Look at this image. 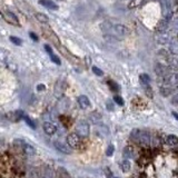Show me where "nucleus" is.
Returning a JSON list of instances; mask_svg holds the SVG:
<instances>
[{
  "mask_svg": "<svg viewBox=\"0 0 178 178\" xmlns=\"http://www.w3.org/2000/svg\"><path fill=\"white\" fill-rule=\"evenodd\" d=\"M105 25H106L107 27H105L104 25H103V27H101L103 30L107 31L108 35L112 36V37L116 38V39L122 40L129 35V30H128V28L125 25H121V24L110 25L109 22H105Z\"/></svg>",
  "mask_w": 178,
  "mask_h": 178,
  "instance_id": "nucleus-1",
  "label": "nucleus"
},
{
  "mask_svg": "<svg viewBox=\"0 0 178 178\" xmlns=\"http://www.w3.org/2000/svg\"><path fill=\"white\" fill-rule=\"evenodd\" d=\"M130 139L133 141H135V143L139 144L140 146L148 147L150 146V144H152L153 136L149 131L135 128V129H133V130L130 131Z\"/></svg>",
  "mask_w": 178,
  "mask_h": 178,
  "instance_id": "nucleus-2",
  "label": "nucleus"
},
{
  "mask_svg": "<svg viewBox=\"0 0 178 178\" xmlns=\"http://www.w3.org/2000/svg\"><path fill=\"white\" fill-rule=\"evenodd\" d=\"M75 131L79 137L86 138L90 134V127H89V122L86 120H79L77 122V125L75 127Z\"/></svg>",
  "mask_w": 178,
  "mask_h": 178,
  "instance_id": "nucleus-3",
  "label": "nucleus"
},
{
  "mask_svg": "<svg viewBox=\"0 0 178 178\" xmlns=\"http://www.w3.org/2000/svg\"><path fill=\"white\" fill-rule=\"evenodd\" d=\"M66 143L70 146L71 149H79L81 146V141H80V137L76 133H71L67 136Z\"/></svg>",
  "mask_w": 178,
  "mask_h": 178,
  "instance_id": "nucleus-4",
  "label": "nucleus"
},
{
  "mask_svg": "<svg viewBox=\"0 0 178 178\" xmlns=\"http://www.w3.org/2000/svg\"><path fill=\"white\" fill-rule=\"evenodd\" d=\"M160 6L164 19L169 20L171 18V0H160Z\"/></svg>",
  "mask_w": 178,
  "mask_h": 178,
  "instance_id": "nucleus-5",
  "label": "nucleus"
},
{
  "mask_svg": "<svg viewBox=\"0 0 178 178\" xmlns=\"http://www.w3.org/2000/svg\"><path fill=\"white\" fill-rule=\"evenodd\" d=\"M155 74L158 76V78H164L169 76L173 72L170 71V68L168 66H165V65L162 64H157L155 66Z\"/></svg>",
  "mask_w": 178,
  "mask_h": 178,
  "instance_id": "nucleus-6",
  "label": "nucleus"
},
{
  "mask_svg": "<svg viewBox=\"0 0 178 178\" xmlns=\"http://www.w3.org/2000/svg\"><path fill=\"white\" fill-rule=\"evenodd\" d=\"M53 147L58 150L59 153L65 155H70L71 154V148L67 143H64V141L60 140H55L53 141Z\"/></svg>",
  "mask_w": 178,
  "mask_h": 178,
  "instance_id": "nucleus-7",
  "label": "nucleus"
},
{
  "mask_svg": "<svg viewBox=\"0 0 178 178\" xmlns=\"http://www.w3.org/2000/svg\"><path fill=\"white\" fill-rule=\"evenodd\" d=\"M174 38L170 37L169 35L165 34V32H158V35L155 37V40L158 45H169L173 41Z\"/></svg>",
  "mask_w": 178,
  "mask_h": 178,
  "instance_id": "nucleus-8",
  "label": "nucleus"
},
{
  "mask_svg": "<svg viewBox=\"0 0 178 178\" xmlns=\"http://www.w3.org/2000/svg\"><path fill=\"white\" fill-rule=\"evenodd\" d=\"M109 128L106 125H97L94 129V134H95L96 137H100V138H104L106 136L109 135Z\"/></svg>",
  "mask_w": 178,
  "mask_h": 178,
  "instance_id": "nucleus-9",
  "label": "nucleus"
},
{
  "mask_svg": "<svg viewBox=\"0 0 178 178\" xmlns=\"http://www.w3.org/2000/svg\"><path fill=\"white\" fill-rule=\"evenodd\" d=\"M43 131L49 136H53L57 133V130H58L57 126L51 121H45L43 125Z\"/></svg>",
  "mask_w": 178,
  "mask_h": 178,
  "instance_id": "nucleus-10",
  "label": "nucleus"
},
{
  "mask_svg": "<svg viewBox=\"0 0 178 178\" xmlns=\"http://www.w3.org/2000/svg\"><path fill=\"white\" fill-rule=\"evenodd\" d=\"M21 149H22V153L28 157H32L37 154V150H36L35 147L28 143H25V141H24V144H22Z\"/></svg>",
  "mask_w": 178,
  "mask_h": 178,
  "instance_id": "nucleus-11",
  "label": "nucleus"
},
{
  "mask_svg": "<svg viewBox=\"0 0 178 178\" xmlns=\"http://www.w3.org/2000/svg\"><path fill=\"white\" fill-rule=\"evenodd\" d=\"M101 119H103V116H101L100 112H91L90 114L88 115V120L89 122H91L93 125H99L101 122Z\"/></svg>",
  "mask_w": 178,
  "mask_h": 178,
  "instance_id": "nucleus-12",
  "label": "nucleus"
},
{
  "mask_svg": "<svg viewBox=\"0 0 178 178\" xmlns=\"http://www.w3.org/2000/svg\"><path fill=\"white\" fill-rule=\"evenodd\" d=\"M40 178H57V175L55 174V170L49 166H46L43 168L40 173Z\"/></svg>",
  "mask_w": 178,
  "mask_h": 178,
  "instance_id": "nucleus-13",
  "label": "nucleus"
},
{
  "mask_svg": "<svg viewBox=\"0 0 178 178\" xmlns=\"http://www.w3.org/2000/svg\"><path fill=\"white\" fill-rule=\"evenodd\" d=\"M3 18H5L6 21L9 22V24L15 25V26H19L18 18L16 17V15H13L10 11H5V12H3Z\"/></svg>",
  "mask_w": 178,
  "mask_h": 178,
  "instance_id": "nucleus-14",
  "label": "nucleus"
},
{
  "mask_svg": "<svg viewBox=\"0 0 178 178\" xmlns=\"http://www.w3.org/2000/svg\"><path fill=\"white\" fill-rule=\"evenodd\" d=\"M77 101H78L79 107L81 109H84V110H86V109H88L89 107H90V100H89V98L85 95L79 96L78 99H77Z\"/></svg>",
  "mask_w": 178,
  "mask_h": 178,
  "instance_id": "nucleus-15",
  "label": "nucleus"
},
{
  "mask_svg": "<svg viewBox=\"0 0 178 178\" xmlns=\"http://www.w3.org/2000/svg\"><path fill=\"white\" fill-rule=\"evenodd\" d=\"M122 156L126 159H131V158H135L136 156V152L134 149L133 146H126L122 149Z\"/></svg>",
  "mask_w": 178,
  "mask_h": 178,
  "instance_id": "nucleus-16",
  "label": "nucleus"
},
{
  "mask_svg": "<svg viewBox=\"0 0 178 178\" xmlns=\"http://www.w3.org/2000/svg\"><path fill=\"white\" fill-rule=\"evenodd\" d=\"M165 143L166 145L168 146H177L178 145V137L176 135H173V134H170V135H167L165 138Z\"/></svg>",
  "mask_w": 178,
  "mask_h": 178,
  "instance_id": "nucleus-17",
  "label": "nucleus"
},
{
  "mask_svg": "<svg viewBox=\"0 0 178 178\" xmlns=\"http://www.w3.org/2000/svg\"><path fill=\"white\" fill-rule=\"evenodd\" d=\"M168 27H169V20L167 19H162L158 25H157V32H165L166 30L168 29Z\"/></svg>",
  "mask_w": 178,
  "mask_h": 178,
  "instance_id": "nucleus-18",
  "label": "nucleus"
},
{
  "mask_svg": "<svg viewBox=\"0 0 178 178\" xmlns=\"http://www.w3.org/2000/svg\"><path fill=\"white\" fill-rule=\"evenodd\" d=\"M168 50L174 56H178V39L174 38L173 41L168 45Z\"/></svg>",
  "mask_w": 178,
  "mask_h": 178,
  "instance_id": "nucleus-19",
  "label": "nucleus"
},
{
  "mask_svg": "<svg viewBox=\"0 0 178 178\" xmlns=\"http://www.w3.org/2000/svg\"><path fill=\"white\" fill-rule=\"evenodd\" d=\"M39 3L43 7H46V8L50 9V10H57L58 9V6L51 0H40Z\"/></svg>",
  "mask_w": 178,
  "mask_h": 178,
  "instance_id": "nucleus-20",
  "label": "nucleus"
},
{
  "mask_svg": "<svg viewBox=\"0 0 178 178\" xmlns=\"http://www.w3.org/2000/svg\"><path fill=\"white\" fill-rule=\"evenodd\" d=\"M174 91H175V88L169 87V86H162V87L159 88V93L162 94L164 97H168V96L171 95Z\"/></svg>",
  "mask_w": 178,
  "mask_h": 178,
  "instance_id": "nucleus-21",
  "label": "nucleus"
},
{
  "mask_svg": "<svg viewBox=\"0 0 178 178\" xmlns=\"http://www.w3.org/2000/svg\"><path fill=\"white\" fill-rule=\"evenodd\" d=\"M120 169L124 171V173H128L131 168V164L129 162V159H124L121 162H120Z\"/></svg>",
  "mask_w": 178,
  "mask_h": 178,
  "instance_id": "nucleus-22",
  "label": "nucleus"
},
{
  "mask_svg": "<svg viewBox=\"0 0 178 178\" xmlns=\"http://www.w3.org/2000/svg\"><path fill=\"white\" fill-rule=\"evenodd\" d=\"M56 175H57V178H71L69 175V173L62 167H59L58 169H57Z\"/></svg>",
  "mask_w": 178,
  "mask_h": 178,
  "instance_id": "nucleus-23",
  "label": "nucleus"
},
{
  "mask_svg": "<svg viewBox=\"0 0 178 178\" xmlns=\"http://www.w3.org/2000/svg\"><path fill=\"white\" fill-rule=\"evenodd\" d=\"M168 64L173 69L178 70V57H168Z\"/></svg>",
  "mask_w": 178,
  "mask_h": 178,
  "instance_id": "nucleus-24",
  "label": "nucleus"
},
{
  "mask_svg": "<svg viewBox=\"0 0 178 178\" xmlns=\"http://www.w3.org/2000/svg\"><path fill=\"white\" fill-rule=\"evenodd\" d=\"M36 19H37L38 21L41 22V24H47L48 21H49V19H48V17L46 16V15H43V13H40V12H37L35 15Z\"/></svg>",
  "mask_w": 178,
  "mask_h": 178,
  "instance_id": "nucleus-25",
  "label": "nucleus"
},
{
  "mask_svg": "<svg viewBox=\"0 0 178 178\" xmlns=\"http://www.w3.org/2000/svg\"><path fill=\"white\" fill-rule=\"evenodd\" d=\"M140 81H141V85L143 86H149L150 85V77H149L148 75L147 74H143V75H140Z\"/></svg>",
  "mask_w": 178,
  "mask_h": 178,
  "instance_id": "nucleus-26",
  "label": "nucleus"
},
{
  "mask_svg": "<svg viewBox=\"0 0 178 178\" xmlns=\"http://www.w3.org/2000/svg\"><path fill=\"white\" fill-rule=\"evenodd\" d=\"M107 85L109 86V88H110L112 91H118V90H119V86L115 83V81H112V80H109V81H107Z\"/></svg>",
  "mask_w": 178,
  "mask_h": 178,
  "instance_id": "nucleus-27",
  "label": "nucleus"
},
{
  "mask_svg": "<svg viewBox=\"0 0 178 178\" xmlns=\"http://www.w3.org/2000/svg\"><path fill=\"white\" fill-rule=\"evenodd\" d=\"M24 120L26 121V124L28 126H29L30 128H32V129H35L36 128V124L31 120V118H29L28 116H24Z\"/></svg>",
  "mask_w": 178,
  "mask_h": 178,
  "instance_id": "nucleus-28",
  "label": "nucleus"
},
{
  "mask_svg": "<svg viewBox=\"0 0 178 178\" xmlns=\"http://www.w3.org/2000/svg\"><path fill=\"white\" fill-rule=\"evenodd\" d=\"M114 152H115V147H114V145H108V147H107V149H106V155L108 157H110V156H112V154H114Z\"/></svg>",
  "mask_w": 178,
  "mask_h": 178,
  "instance_id": "nucleus-29",
  "label": "nucleus"
},
{
  "mask_svg": "<svg viewBox=\"0 0 178 178\" xmlns=\"http://www.w3.org/2000/svg\"><path fill=\"white\" fill-rule=\"evenodd\" d=\"M144 89H145V93H146V95L148 96L149 98H152L153 97V89L150 86H143Z\"/></svg>",
  "mask_w": 178,
  "mask_h": 178,
  "instance_id": "nucleus-30",
  "label": "nucleus"
},
{
  "mask_svg": "<svg viewBox=\"0 0 178 178\" xmlns=\"http://www.w3.org/2000/svg\"><path fill=\"white\" fill-rule=\"evenodd\" d=\"M10 41L12 43H15V45H17V46H20L22 43L21 39H19V38L15 37V36H11V37H10Z\"/></svg>",
  "mask_w": 178,
  "mask_h": 178,
  "instance_id": "nucleus-31",
  "label": "nucleus"
},
{
  "mask_svg": "<svg viewBox=\"0 0 178 178\" xmlns=\"http://www.w3.org/2000/svg\"><path fill=\"white\" fill-rule=\"evenodd\" d=\"M171 28L175 30H178V16H176L171 21Z\"/></svg>",
  "mask_w": 178,
  "mask_h": 178,
  "instance_id": "nucleus-32",
  "label": "nucleus"
},
{
  "mask_svg": "<svg viewBox=\"0 0 178 178\" xmlns=\"http://www.w3.org/2000/svg\"><path fill=\"white\" fill-rule=\"evenodd\" d=\"M93 71L95 75H97V76H103L104 75V71L100 69V68H98V67H93Z\"/></svg>",
  "mask_w": 178,
  "mask_h": 178,
  "instance_id": "nucleus-33",
  "label": "nucleus"
},
{
  "mask_svg": "<svg viewBox=\"0 0 178 178\" xmlns=\"http://www.w3.org/2000/svg\"><path fill=\"white\" fill-rule=\"evenodd\" d=\"M114 100H115V103L117 105H119V106H122V105H124V100H122V98L120 96H115Z\"/></svg>",
  "mask_w": 178,
  "mask_h": 178,
  "instance_id": "nucleus-34",
  "label": "nucleus"
},
{
  "mask_svg": "<svg viewBox=\"0 0 178 178\" xmlns=\"http://www.w3.org/2000/svg\"><path fill=\"white\" fill-rule=\"evenodd\" d=\"M170 103H171L174 106H178V93H176L175 95L171 97V100H170Z\"/></svg>",
  "mask_w": 178,
  "mask_h": 178,
  "instance_id": "nucleus-35",
  "label": "nucleus"
},
{
  "mask_svg": "<svg viewBox=\"0 0 178 178\" xmlns=\"http://www.w3.org/2000/svg\"><path fill=\"white\" fill-rule=\"evenodd\" d=\"M50 58H51V60H52L56 65H60V64H61V62H60V59H59L58 57L56 56V55H53V53H52V55H50Z\"/></svg>",
  "mask_w": 178,
  "mask_h": 178,
  "instance_id": "nucleus-36",
  "label": "nucleus"
},
{
  "mask_svg": "<svg viewBox=\"0 0 178 178\" xmlns=\"http://www.w3.org/2000/svg\"><path fill=\"white\" fill-rule=\"evenodd\" d=\"M37 90H38V91H43V90H46V86H45V85H38V86H37Z\"/></svg>",
  "mask_w": 178,
  "mask_h": 178,
  "instance_id": "nucleus-37",
  "label": "nucleus"
},
{
  "mask_svg": "<svg viewBox=\"0 0 178 178\" xmlns=\"http://www.w3.org/2000/svg\"><path fill=\"white\" fill-rule=\"evenodd\" d=\"M45 49H46V50H47V52L49 53V55H52V50H51V48L49 47V46H48V45H46V46H45Z\"/></svg>",
  "mask_w": 178,
  "mask_h": 178,
  "instance_id": "nucleus-38",
  "label": "nucleus"
},
{
  "mask_svg": "<svg viewBox=\"0 0 178 178\" xmlns=\"http://www.w3.org/2000/svg\"><path fill=\"white\" fill-rule=\"evenodd\" d=\"M30 37H31V39H32V40H36V41H37V40H38V37L35 35V34H34V32H30Z\"/></svg>",
  "mask_w": 178,
  "mask_h": 178,
  "instance_id": "nucleus-39",
  "label": "nucleus"
},
{
  "mask_svg": "<svg viewBox=\"0 0 178 178\" xmlns=\"http://www.w3.org/2000/svg\"><path fill=\"white\" fill-rule=\"evenodd\" d=\"M173 116L175 117V119L178 121V114H177V112H173Z\"/></svg>",
  "mask_w": 178,
  "mask_h": 178,
  "instance_id": "nucleus-40",
  "label": "nucleus"
},
{
  "mask_svg": "<svg viewBox=\"0 0 178 178\" xmlns=\"http://www.w3.org/2000/svg\"><path fill=\"white\" fill-rule=\"evenodd\" d=\"M107 106L109 107V110H112V104H110V103H107Z\"/></svg>",
  "mask_w": 178,
  "mask_h": 178,
  "instance_id": "nucleus-41",
  "label": "nucleus"
},
{
  "mask_svg": "<svg viewBox=\"0 0 178 178\" xmlns=\"http://www.w3.org/2000/svg\"><path fill=\"white\" fill-rule=\"evenodd\" d=\"M112 178H118V177H112Z\"/></svg>",
  "mask_w": 178,
  "mask_h": 178,
  "instance_id": "nucleus-42",
  "label": "nucleus"
},
{
  "mask_svg": "<svg viewBox=\"0 0 178 178\" xmlns=\"http://www.w3.org/2000/svg\"><path fill=\"white\" fill-rule=\"evenodd\" d=\"M176 1H177V3H178V0H176Z\"/></svg>",
  "mask_w": 178,
  "mask_h": 178,
  "instance_id": "nucleus-43",
  "label": "nucleus"
}]
</instances>
